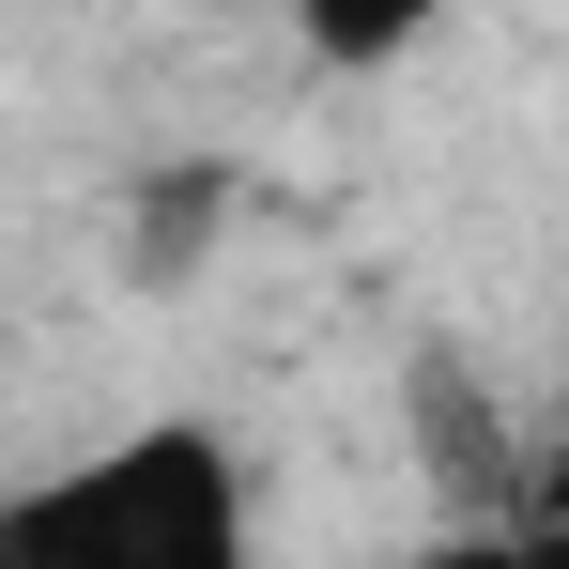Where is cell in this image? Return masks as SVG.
<instances>
[{"mask_svg":"<svg viewBox=\"0 0 569 569\" xmlns=\"http://www.w3.org/2000/svg\"><path fill=\"white\" fill-rule=\"evenodd\" d=\"M292 31H308V62L370 78V62H400V47H431V31H447V0H292Z\"/></svg>","mask_w":569,"mask_h":569,"instance_id":"2","label":"cell"},{"mask_svg":"<svg viewBox=\"0 0 569 569\" xmlns=\"http://www.w3.org/2000/svg\"><path fill=\"white\" fill-rule=\"evenodd\" d=\"M508 539H523V569H569V431L523 462V492H508Z\"/></svg>","mask_w":569,"mask_h":569,"instance_id":"3","label":"cell"},{"mask_svg":"<svg viewBox=\"0 0 569 569\" xmlns=\"http://www.w3.org/2000/svg\"><path fill=\"white\" fill-rule=\"evenodd\" d=\"M0 569H247V462L200 416L108 431L0 508Z\"/></svg>","mask_w":569,"mask_h":569,"instance_id":"1","label":"cell"},{"mask_svg":"<svg viewBox=\"0 0 569 569\" xmlns=\"http://www.w3.org/2000/svg\"><path fill=\"white\" fill-rule=\"evenodd\" d=\"M416 569H523V539H508V523H431Z\"/></svg>","mask_w":569,"mask_h":569,"instance_id":"4","label":"cell"}]
</instances>
